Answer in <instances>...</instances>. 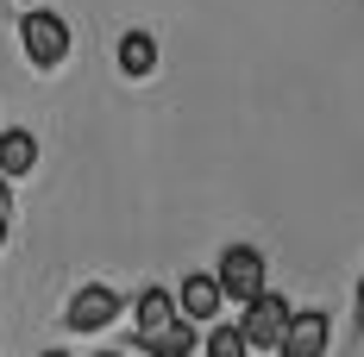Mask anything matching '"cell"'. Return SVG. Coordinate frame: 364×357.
<instances>
[{"label":"cell","mask_w":364,"mask_h":357,"mask_svg":"<svg viewBox=\"0 0 364 357\" xmlns=\"http://www.w3.org/2000/svg\"><path fill=\"white\" fill-rule=\"evenodd\" d=\"M358 332H364V282H358Z\"/></svg>","instance_id":"4fadbf2b"},{"label":"cell","mask_w":364,"mask_h":357,"mask_svg":"<svg viewBox=\"0 0 364 357\" xmlns=\"http://www.w3.org/2000/svg\"><path fill=\"white\" fill-rule=\"evenodd\" d=\"M0 214H13V188H6V176H0Z\"/></svg>","instance_id":"7c38bea8"},{"label":"cell","mask_w":364,"mask_h":357,"mask_svg":"<svg viewBox=\"0 0 364 357\" xmlns=\"http://www.w3.org/2000/svg\"><path fill=\"white\" fill-rule=\"evenodd\" d=\"M0 245H6V214H0Z\"/></svg>","instance_id":"5bb4252c"},{"label":"cell","mask_w":364,"mask_h":357,"mask_svg":"<svg viewBox=\"0 0 364 357\" xmlns=\"http://www.w3.org/2000/svg\"><path fill=\"white\" fill-rule=\"evenodd\" d=\"M327 345H333V320L321 307H301V314H289V332H283L277 357H327Z\"/></svg>","instance_id":"5b68a950"},{"label":"cell","mask_w":364,"mask_h":357,"mask_svg":"<svg viewBox=\"0 0 364 357\" xmlns=\"http://www.w3.org/2000/svg\"><path fill=\"white\" fill-rule=\"evenodd\" d=\"M95 357H119V351H95Z\"/></svg>","instance_id":"2e32d148"},{"label":"cell","mask_w":364,"mask_h":357,"mask_svg":"<svg viewBox=\"0 0 364 357\" xmlns=\"http://www.w3.org/2000/svg\"><path fill=\"white\" fill-rule=\"evenodd\" d=\"M44 357H70V351H44Z\"/></svg>","instance_id":"9a60e30c"},{"label":"cell","mask_w":364,"mask_h":357,"mask_svg":"<svg viewBox=\"0 0 364 357\" xmlns=\"http://www.w3.org/2000/svg\"><path fill=\"white\" fill-rule=\"evenodd\" d=\"M245 351H252L245 326H214V332H208V357H245Z\"/></svg>","instance_id":"8fae6325"},{"label":"cell","mask_w":364,"mask_h":357,"mask_svg":"<svg viewBox=\"0 0 364 357\" xmlns=\"http://www.w3.org/2000/svg\"><path fill=\"white\" fill-rule=\"evenodd\" d=\"M182 314H188V320L201 326V320H214L220 314V301H226V288H220V276H208V270H201V276H182Z\"/></svg>","instance_id":"8992f818"},{"label":"cell","mask_w":364,"mask_h":357,"mask_svg":"<svg viewBox=\"0 0 364 357\" xmlns=\"http://www.w3.org/2000/svg\"><path fill=\"white\" fill-rule=\"evenodd\" d=\"M32 163H38V138L32 132H0V176L19 182V176H32Z\"/></svg>","instance_id":"9c48e42d"},{"label":"cell","mask_w":364,"mask_h":357,"mask_svg":"<svg viewBox=\"0 0 364 357\" xmlns=\"http://www.w3.org/2000/svg\"><path fill=\"white\" fill-rule=\"evenodd\" d=\"M19 44H26V57H32L38 70H57L70 57V26L57 13H26L19 19Z\"/></svg>","instance_id":"3957f363"},{"label":"cell","mask_w":364,"mask_h":357,"mask_svg":"<svg viewBox=\"0 0 364 357\" xmlns=\"http://www.w3.org/2000/svg\"><path fill=\"white\" fill-rule=\"evenodd\" d=\"M289 301H283V295H270V288H264V295H252V301H245V314H239V326H245V339H252V351H277V345H283V332H289Z\"/></svg>","instance_id":"6da1fadb"},{"label":"cell","mask_w":364,"mask_h":357,"mask_svg":"<svg viewBox=\"0 0 364 357\" xmlns=\"http://www.w3.org/2000/svg\"><path fill=\"white\" fill-rule=\"evenodd\" d=\"M151 70H157V38H151V32H126V38H119V75L145 82Z\"/></svg>","instance_id":"30bf717a"},{"label":"cell","mask_w":364,"mask_h":357,"mask_svg":"<svg viewBox=\"0 0 364 357\" xmlns=\"http://www.w3.org/2000/svg\"><path fill=\"white\" fill-rule=\"evenodd\" d=\"M139 345H145V357H195V320H188V314H176L170 326L145 332Z\"/></svg>","instance_id":"52a82bcc"},{"label":"cell","mask_w":364,"mask_h":357,"mask_svg":"<svg viewBox=\"0 0 364 357\" xmlns=\"http://www.w3.org/2000/svg\"><path fill=\"white\" fill-rule=\"evenodd\" d=\"M176 314H182V301L170 295V288H145V295L132 301V326H139V339H145V332H157V326H170Z\"/></svg>","instance_id":"ba28073f"},{"label":"cell","mask_w":364,"mask_h":357,"mask_svg":"<svg viewBox=\"0 0 364 357\" xmlns=\"http://www.w3.org/2000/svg\"><path fill=\"white\" fill-rule=\"evenodd\" d=\"M119 320V295H113L107 282H88L70 295V307H63V326L70 332H101V326Z\"/></svg>","instance_id":"277c9868"},{"label":"cell","mask_w":364,"mask_h":357,"mask_svg":"<svg viewBox=\"0 0 364 357\" xmlns=\"http://www.w3.org/2000/svg\"><path fill=\"white\" fill-rule=\"evenodd\" d=\"M220 288H226V301H252V295H264V251L257 245H226L220 251Z\"/></svg>","instance_id":"7a4b0ae2"}]
</instances>
